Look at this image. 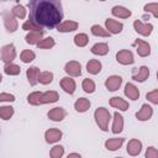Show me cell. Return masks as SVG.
<instances>
[{
  "mask_svg": "<svg viewBox=\"0 0 158 158\" xmlns=\"http://www.w3.org/2000/svg\"><path fill=\"white\" fill-rule=\"evenodd\" d=\"M67 158H81V156L79 153H69Z\"/></svg>",
  "mask_w": 158,
  "mask_h": 158,
  "instance_id": "obj_45",
  "label": "cell"
},
{
  "mask_svg": "<svg viewBox=\"0 0 158 158\" xmlns=\"http://www.w3.org/2000/svg\"><path fill=\"white\" fill-rule=\"evenodd\" d=\"M146 158H158V151L154 147H148L146 151Z\"/></svg>",
  "mask_w": 158,
  "mask_h": 158,
  "instance_id": "obj_43",
  "label": "cell"
},
{
  "mask_svg": "<svg viewBox=\"0 0 158 158\" xmlns=\"http://www.w3.org/2000/svg\"><path fill=\"white\" fill-rule=\"evenodd\" d=\"M11 14H12V16L16 17V19H25V16H26V9H25L22 5L17 4V5H15V6L12 7Z\"/></svg>",
  "mask_w": 158,
  "mask_h": 158,
  "instance_id": "obj_34",
  "label": "cell"
},
{
  "mask_svg": "<svg viewBox=\"0 0 158 158\" xmlns=\"http://www.w3.org/2000/svg\"><path fill=\"white\" fill-rule=\"evenodd\" d=\"M94 117H95V121H96V123H98V126L101 131H107L109 130V122H110L111 115H110L107 109L98 107L94 112Z\"/></svg>",
  "mask_w": 158,
  "mask_h": 158,
  "instance_id": "obj_2",
  "label": "cell"
},
{
  "mask_svg": "<svg viewBox=\"0 0 158 158\" xmlns=\"http://www.w3.org/2000/svg\"><path fill=\"white\" fill-rule=\"evenodd\" d=\"M89 42V37L85 33H78L74 36V43L78 47H85Z\"/></svg>",
  "mask_w": 158,
  "mask_h": 158,
  "instance_id": "obj_35",
  "label": "cell"
},
{
  "mask_svg": "<svg viewBox=\"0 0 158 158\" xmlns=\"http://www.w3.org/2000/svg\"><path fill=\"white\" fill-rule=\"evenodd\" d=\"M63 154H64V147L60 146V144L52 147L51 151H49V156H51V158H62Z\"/></svg>",
  "mask_w": 158,
  "mask_h": 158,
  "instance_id": "obj_38",
  "label": "cell"
},
{
  "mask_svg": "<svg viewBox=\"0 0 158 158\" xmlns=\"http://www.w3.org/2000/svg\"><path fill=\"white\" fill-rule=\"evenodd\" d=\"M64 72L70 77H79L81 75V65L77 60H70L64 65Z\"/></svg>",
  "mask_w": 158,
  "mask_h": 158,
  "instance_id": "obj_7",
  "label": "cell"
},
{
  "mask_svg": "<svg viewBox=\"0 0 158 158\" xmlns=\"http://www.w3.org/2000/svg\"><path fill=\"white\" fill-rule=\"evenodd\" d=\"M146 98H147V99H148V100H149L152 104L157 105V104H158V90H157V89H154L153 91L147 93Z\"/></svg>",
  "mask_w": 158,
  "mask_h": 158,
  "instance_id": "obj_42",
  "label": "cell"
},
{
  "mask_svg": "<svg viewBox=\"0 0 158 158\" xmlns=\"http://www.w3.org/2000/svg\"><path fill=\"white\" fill-rule=\"evenodd\" d=\"M22 30L30 31V32H40V31H42V27H40V26H38L37 23H35L31 19H28V20H26V21L23 22Z\"/></svg>",
  "mask_w": 158,
  "mask_h": 158,
  "instance_id": "obj_29",
  "label": "cell"
},
{
  "mask_svg": "<svg viewBox=\"0 0 158 158\" xmlns=\"http://www.w3.org/2000/svg\"><path fill=\"white\" fill-rule=\"evenodd\" d=\"M0 54H1V60L5 63V64H10L12 63V60L16 58V49H15V46L12 43H9V44H5L1 47V51H0Z\"/></svg>",
  "mask_w": 158,
  "mask_h": 158,
  "instance_id": "obj_3",
  "label": "cell"
},
{
  "mask_svg": "<svg viewBox=\"0 0 158 158\" xmlns=\"http://www.w3.org/2000/svg\"><path fill=\"white\" fill-rule=\"evenodd\" d=\"M44 138L47 143H56L62 138V131L58 128H49L44 132Z\"/></svg>",
  "mask_w": 158,
  "mask_h": 158,
  "instance_id": "obj_14",
  "label": "cell"
},
{
  "mask_svg": "<svg viewBox=\"0 0 158 158\" xmlns=\"http://www.w3.org/2000/svg\"><path fill=\"white\" fill-rule=\"evenodd\" d=\"M125 95L131 99V100H138L139 98V91L137 89L136 85H133L132 83H127L125 86Z\"/></svg>",
  "mask_w": 158,
  "mask_h": 158,
  "instance_id": "obj_21",
  "label": "cell"
},
{
  "mask_svg": "<svg viewBox=\"0 0 158 158\" xmlns=\"http://www.w3.org/2000/svg\"><path fill=\"white\" fill-rule=\"evenodd\" d=\"M116 158H121V157H116Z\"/></svg>",
  "mask_w": 158,
  "mask_h": 158,
  "instance_id": "obj_47",
  "label": "cell"
},
{
  "mask_svg": "<svg viewBox=\"0 0 158 158\" xmlns=\"http://www.w3.org/2000/svg\"><path fill=\"white\" fill-rule=\"evenodd\" d=\"M4 72L7 75H19L21 73V68H20V65H17L15 63H10V64H5Z\"/></svg>",
  "mask_w": 158,
  "mask_h": 158,
  "instance_id": "obj_30",
  "label": "cell"
},
{
  "mask_svg": "<svg viewBox=\"0 0 158 158\" xmlns=\"http://www.w3.org/2000/svg\"><path fill=\"white\" fill-rule=\"evenodd\" d=\"M90 31L94 36H98V37H110V33L105 28H102L100 25H93Z\"/></svg>",
  "mask_w": 158,
  "mask_h": 158,
  "instance_id": "obj_32",
  "label": "cell"
},
{
  "mask_svg": "<svg viewBox=\"0 0 158 158\" xmlns=\"http://www.w3.org/2000/svg\"><path fill=\"white\" fill-rule=\"evenodd\" d=\"M20 58H21V60H22L23 63H31V62L36 58V54H35V52L31 51V49H23V51L21 52Z\"/></svg>",
  "mask_w": 158,
  "mask_h": 158,
  "instance_id": "obj_36",
  "label": "cell"
},
{
  "mask_svg": "<svg viewBox=\"0 0 158 158\" xmlns=\"http://www.w3.org/2000/svg\"><path fill=\"white\" fill-rule=\"evenodd\" d=\"M133 46L137 48V53L139 57H147L151 54V46L148 44V42L137 38V40H135Z\"/></svg>",
  "mask_w": 158,
  "mask_h": 158,
  "instance_id": "obj_8",
  "label": "cell"
},
{
  "mask_svg": "<svg viewBox=\"0 0 158 158\" xmlns=\"http://www.w3.org/2000/svg\"><path fill=\"white\" fill-rule=\"evenodd\" d=\"M111 14H112L114 16H116V17H120V19H128L132 12H131L128 9H126V7L117 5V6H114V7H112Z\"/></svg>",
  "mask_w": 158,
  "mask_h": 158,
  "instance_id": "obj_24",
  "label": "cell"
},
{
  "mask_svg": "<svg viewBox=\"0 0 158 158\" xmlns=\"http://www.w3.org/2000/svg\"><path fill=\"white\" fill-rule=\"evenodd\" d=\"M91 53L95 54V56H105L109 53V46L107 43L105 42H99V43H95L93 47H91Z\"/></svg>",
  "mask_w": 158,
  "mask_h": 158,
  "instance_id": "obj_23",
  "label": "cell"
},
{
  "mask_svg": "<svg viewBox=\"0 0 158 158\" xmlns=\"http://www.w3.org/2000/svg\"><path fill=\"white\" fill-rule=\"evenodd\" d=\"M1 80H2V75L0 74V83H1Z\"/></svg>",
  "mask_w": 158,
  "mask_h": 158,
  "instance_id": "obj_46",
  "label": "cell"
},
{
  "mask_svg": "<svg viewBox=\"0 0 158 158\" xmlns=\"http://www.w3.org/2000/svg\"><path fill=\"white\" fill-rule=\"evenodd\" d=\"M27 5L30 19L40 27L54 28L63 20V7L58 0H31Z\"/></svg>",
  "mask_w": 158,
  "mask_h": 158,
  "instance_id": "obj_1",
  "label": "cell"
},
{
  "mask_svg": "<svg viewBox=\"0 0 158 158\" xmlns=\"http://www.w3.org/2000/svg\"><path fill=\"white\" fill-rule=\"evenodd\" d=\"M40 74H41V72H40V69H38L37 67H30V68L26 70V77H27V79H28V83H30L32 86H35V85L38 83Z\"/></svg>",
  "mask_w": 158,
  "mask_h": 158,
  "instance_id": "obj_18",
  "label": "cell"
},
{
  "mask_svg": "<svg viewBox=\"0 0 158 158\" xmlns=\"http://www.w3.org/2000/svg\"><path fill=\"white\" fill-rule=\"evenodd\" d=\"M60 88L67 93V94H74L75 91V88H77V84L74 81V79L69 78V77H64L60 79Z\"/></svg>",
  "mask_w": 158,
  "mask_h": 158,
  "instance_id": "obj_12",
  "label": "cell"
},
{
  "mask_svg": "<svg viewBox=\"0 0 158 158\" xmlns=\"http://www.w3.org/2000/svg\"><path fill=\"white\" fill-rule=\"evenodd\" d=\"M123 130V117L116 111L114 114V123H112V133L117 135L120 132H122Z\"/></svg>",
  "mask_w": 158,
  "mask_h": 158,
  "instance_id": "obj_22",
  "label": "cell"
},
{
  "mask_svg": "<svg viewBox=\"0 0 158 158\" xmlns=\"http://www.w3.org/2000/svg\"><path fill=\"white\" fill-rule=\"evenodd\" d=\"M0 132H1V128H0Z\"/></svg>",
  "mask_w": 158,
  "mask_h": 158,
  "instance_id": "obj_48",
  "label": "cell"
},
{
  "mask_svg": "<svg viewBox=\"0 0 158 158\" xmlns=\"http://www.w3.org/2000/svg\"><path fill=\"white\" fill-rule=\"evenodd\" d=\"M41 96H42L41 91H33L27 96V101H28V104H31L33 106H38V105H41Z\"/></svg>",
  "mask_w": 158,
  "mask_h": 158,
  "instance_id": "obj_33",
  "label": "cell"
},
{
  "mask_svg": "<svg viewBox=\"0 0 158 158\" xmlns=\"http://www.w3.org/2000/svg\"><path fill=\"white\" fill-rule=\"evenodd\" d=\"M133 27H135V31L142 36H149L153 31V26L151 23H143L139 20H136L133 22Z\"/></svg>",
  "mask_w": 158,
  "mask_h": 158,
  "instance_id": "obj_9",
  "label": "cell"
},
{
  "mask_svg": "<svg viewBox=\"0 0 158 158\" xmlns=\"http://www.w3.org/2000/svg\"><path fill=\"white\" fill-rule=\"evenodd\" d=\"M110 105H111L112 107H115V109H118L120 111H126V110H128V107H130L128 102H127L126 100H123L122 98H120V96H114V98H111V99H110Z\"/></svg>",
  "mask_w": 158,
  "mask_h": 158,
  "instance_id": "obj_20",
  "label": "cell"
},
{
  "mask_svg": "<svg viewBox=\"0 0 158 158\" xmlns=\"http://www.w3.org/2000/svg\"><path fill=\"white\" fill-rule=\"evenodd\" d=\"M12 115H14V107L12 106L5 105V106L0 107V118L6 121V120H10L12 117Z\"/></svg>",
  "mask_w": 158,
  "mask_h": 158,
  "instance_id": "obj_31",
  "label": "cell"
},
{
  "mask_svg": "<svg viewBox=\"0 0 158 158\" xmlns=\"http://www.w3.org/2000/svg\"><path fill=\"white\" fill-rule=\"evenodd\" d=\"M142 151V143L141 141L136 139V138H132L128 143H127V153L132 157H136L141 153Z\"/></svg>",
  "mask_w": 158,
  "mask_h": 158,
  "instance_id": "obj_15",
  "label": "cell"
},
{
  "mask_svg": "<svg viewBox=\"0 0 158 158\" xmlns=\"http://www.w3.org/2000/svg\"><path fill=\"white\" fill-rule=\"evenodd\" d=\"M0 101L12 102V101H15V96L12 94H9V93H2V94H0Z\"/></svg>",
  "mask_w": 158,
  "mask_h": 158,
  "instance_id": "obj_44",
  "label": "cell"
},
{
  "mask_svg": "<svg viewBox=\"0 0 158 158\" xmlns=\"http://www.w3.org/2000/svg\"><path fill=\"white\" fill-rule=\"evenodd\" d=\"M59 99V95L57 91L54 90H49V91H46V93H42V96H41V105L43 104H53L56 101H58Z\"/></svg>",
  "mask_w": 158,
  "mask_h": 158,
  "instance_id": "obj_19",
  "label": "cell"
},
{
  "mask_svg": "<svg viewBox=\"0 0 158 158\" xmlns=\"http://www.w3.org/2000/svg\"><path fill=\"white\" fill-rule=\"evenodd\" d=\"M86 70H88V73H90L93 75H96L101 70V63L98 59H90L86 63Z\"/></svg>",
  "mask_w": 158,
  "mask_h": 158,
  "instance_id": "obj_26",
  "label": "cell"
},
{
  "mask_svg": "<svg viewBox=\"0 0 158 158\" xmlns=\"http://www.w3.org/2000/svg\"><path fill=\"white\" fill-rule=\"evenodd\" d=\"M47 116H48L49 120L56 121V122H59V121H62L67 116V112H65V110L63 107H53L52 110L48 111Z\"/></svg>",
  "mask_w": 158,
  "mask_h": 158,
  "instance_id": "obj_13",
  "label": "cell"
},
{
  "mask_svg": "<svg viewBox=\"0 0 158 158\" xmlns=\"http://www.w3.org/2000/svg\"><path fill=\"white\" fill-rule=\"evenodd\" d=\"M148 75H149V69H148V67L142 65V67H139L138 69H135V70H133V73H132V79L136 80V81H138V83H143V81L148 78Z\"/></svg>",
  "mask_w": 158,
  "mask_h": 158,
  "instance_id": "obj_11",
  "label": "cell"
},
{
  "mask_svg": "<svg viewBox=\"0 0 158 158\" xmlns=\"http://www.w3.org/2000/svg\"><path fill=\"white\" fill-rule=\"evenodd\" d=\"M123 143V138H109L105 142V147L109 151H117Z\"/></svg>",
  "mask_w": 158,
  "mask_h": 158,
  "instance_id": "obj_28",
  "label": "cell"
},
{
  "mask_svg": "<svg viewBox=\"0 0 158 158\" xmlns=\"http://www.w3.org/2000/svg\"><path fill=\"white\" fill-rule=\"evenodd\" d=\"M78 22L77 21H73V20H67V21H63L60 22L58 26H57V30L59 32H73L78 28Z\"/></svg>",
  "mask_w": 158,
  "mask_h": 158,
  "instance_id": "obj_17",
  "label": "cell"
},
{
  "mask_svg": "<svg viewBox=\"0 0 158 158\" xmlns=\"http://www.w3.org/2000/svg\"><path fill=\"white\" fill-rule=\"evenodd\" d=\"M81 86H83L84 91H85V93H88V94H91V93H94V91H95V83H94L91 79H89V78H86V79H84V80H83Z\"/></svg>",
  "mask_w": 158,
  "mask_h": 158,
  "instance_id": "obj_39",
  "label": "cell"
},
{
  "mask_svg": "<svg viewBox=\"0 0 158 158\" xmlns=\"http://www.w3.org/2000/svg\"><path fill=\"white\" fill-rule=\"evenodd\" d=\"M90 107V101L86 98H79L75 102H74V109L78 112H85Z\"/></svg>",
  "mask_w": 158,
  "mask_h": 158,
  "instance_id": "obj_27",
  "label": "cell"
},
{
  "mask_svg": "<svg viewBox=\"0 0 158 158\" xmlns=\"http://www.w3.org/2000/svg\"><path fill=\"white\" fill-rule=\"evenodd\" d=\"M2 17H4V25H5L6 31L10 32V33H14L17 30V27H19V23H17L16 17H14L12 14L9 12V11H5L4 15H2Z\"/></svg>",
  "mask_w": 158,
  "mask_h": 158,
  "instance_id": "obj_4",
  "label": "cell"
},
{
  "mask_svg": "<svg viewBox=\"0 0 158 158\" xmlns=\"http://www.w3.org/2000/svg\"><path fill=\"white\" fill-rule=\"evenodd\" d=\"M122 28H123V25L116 20H112V19H107L105 21V30L110 33V35H117V33H121L122 32Z\"/></svg>",
  "mask_w": 158,
  "mask_h": 158,
  "instance_id": "obj_6",
  "label": "cell"
},
{
  "mask_svg": "<svg viewBox=\"0 0 158 158\" xmlns=\"http://www.w3.org/2000/svg\"><path fill=\"white\" fill-rule=\"evenodd\" d=\"M122 84V78L120 75H111L105 80V86L109 91H116Z\"/></svg>",
  "mask_w": 158,
  "mask_h": 158,
  "instance_id": "obj_10",
  "label": "cell"
},
{
  "mask_svg": "<svg viewBox=\"0 0 158 158\" xmlns=\"http://www.w3.org/2000/svg\"><path fill=\"white\" fill-rule=\"evenodd\" d=\"M152 115H153L152 106H149L148 104H143L142 107H141V110L136 114V117L139 121H147V120H149L152 117Z\"/></svg>",
  "mask_w": 158,
  "mask_h": 158,
  "instance_id": "obj_16",
  "label": "cell"
},
{
  "mask_svg": "<svg viewBox=\"0 0 158 158\" xmlns=\"http://www.w3.org/2000/svg\"><path fill=\"white\" fill-rule=\"evenodd\" d=\"M42 38H43V31H40V32H28L26 35V37H25V41L28 44H37Z\"/></svg>",
  "mask_w": 158,
  "mask_h": 158,
  "instance_id": "obj_25",
  "label": "cell"
},
{
  "mask_svg": "<svg viewBox=\"0 0 158 158\" xmlns=\"http://www.w3.org/2000/svg\"><path fill=\"white\" fill-rule=\"evenodd\" d=\"M116 59L120 64H123V65H128V64H132L135 62L133 59V54L131 51L128 49H121L116 53Z\"/></svg>",
  "mask_w": 158,
  "mask_h": 158,
  "instance_id": "obj_5",
  "label": "cell"
},
{
  "mask_svg": "<svg viewBox=\"0 0 158 158\" xmlns=\"http://www.w3.org/2000/svg\"><path fill=\"white\" fill-rule=\"evenodd\" d=\"M54 44H56L54 40H53L52 37H47V38H42V40L37 43V47H38V48H52Z\"/></svg>",
  "mask_w": 158,
  "mask_h": 158,
  "instance_id": "obj_40",
  "label": "cell"
},
{
  "mask_svg": "<svg viewBox=\"0 0 158 158\" xmlns=\"http://www.w3.org/2000/svg\"><path fill=\"white\" fill-rule=\"evenodd\" d=\"M144 11L146 12H152L154 17H158V4L157 2H151L144 5Z\"/></svg>",
  "mask_w": 158,
  "mask_h": 158,
  "instance_id": "obj_41",
  "label": "cell"
},
{
  "mask_svg": "<svg viewBox=\"0 0 158 158\" xmlns=\"http://www.w3.org/2000/svg\"><path fill=\"white\" fill-rule=\"evenodd\" d=\"M52 80H53V73H52V72H48V70L41 72L40 78H38V81H40L41 84L47 85V84H51Z\"/></svg>",
  "mask_w": 158,
  "mask_h": 158,
  "instance_id": "obj_37",
  "label": "cell"
}]
</instances>
